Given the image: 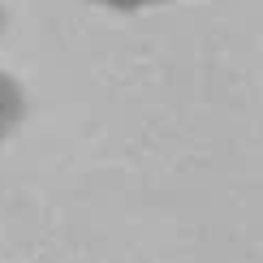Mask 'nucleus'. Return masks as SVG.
<instances>
[{"label": "nucleus", "instance_id": "f257e3e1", "mask_svg": "<svg viewBox=\"0 0 263 263\" xmlns=\"http://www.w3.org/2000/svg\"><path fill=\"white\" fill-rule=\"evenodd\" d=\"M17 117H22V91L0 73V138L17 125Z\"/></svg>", "mask_w": 263, "mask_h": 263}, {"label": "nucleus", "instance_id": "f03ea898", "mask_svg": "<svg viewBox=\"0 0 263 263\" xmlns=\"http://www.w3.org/2000/svg\"><path fill=\"white\" fill-rule=\"evenodd\" d=\"M100 5H112V9H142V5H164V0H100Z\"/></svg>", "mask_w": 263, "mask_h": 263}]
</instances>
